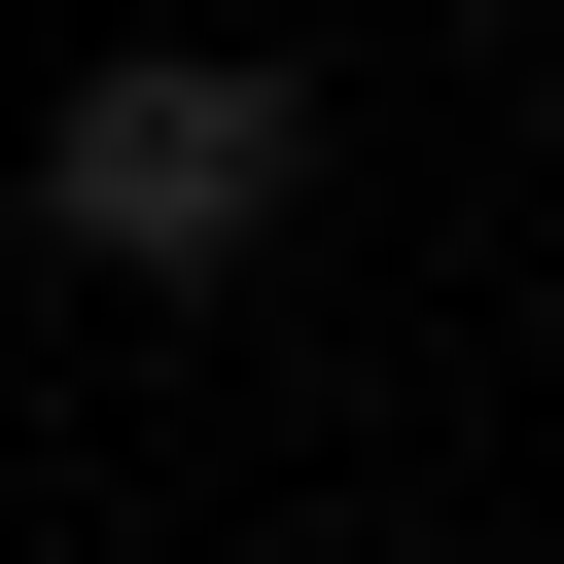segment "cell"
Segmentation results:
<instances>
[{
	"label": "cell",
	"instance_id": "6da1fadb",
	"mask_svg": "<svg viewBox=\"0 0 564 564\" xmlns=\"http://www.w3.org/2000/svg\"><path fill=\"white\" fill-rule=\"evenodd\" d=\"M317 212V70L282 35H106L70 106H35V247L70 282H247Z\"/></svg>",
	"mask_w": 564,
	"mask_h": 564
}]
</instances>
